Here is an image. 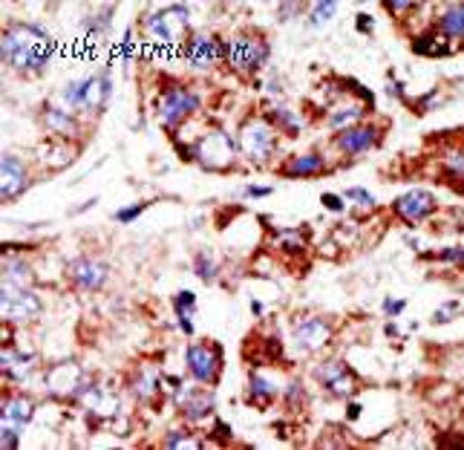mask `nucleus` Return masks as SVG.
<instances>
[{"instance_id":"obj_1","label":"nucleus","mask_w":464,"mask_h":450,"mask_svg":"<svg viewBox=\"0 0 464 450\" xmlns=\"http://www.w3.org/2000/svg\"><path fill=\"white\" fill-rule=\"evenodd\" d=\"M52 50H55V41L50 38V32L35 27V23H15L0 38V55L17 73H41L50 64Z\"/></svg>"},{"instance_id":"obj_2","label":"nucleus","mask_w":464,"mask_h":450,"mask_svg":"<svg viewBox=\"0 0 464 450\" xmlns=\"http://www.w3.org/2000/svg\"><path fill=\"white\" fill-rule=\"evenodd\" d=\"M113 96V81L107 73H95V76H87V78H78V81H72L66 84L64 90V104L72 107V110H92V113H99L107 107Z\"/></svg>"},{"instance_id":"obj_3","label":"nucleus","mask_w":464,"mask_h":450,"mask_svg":"<svg viewBox=\"0 0 464 450\" xmlns=\"http://www.w3.org/2000/svg\"><path fill=\"white\" fill-rule=\"evenodd\" d=\"M144 29L150 32V38L162 46H176L185 38L188 29V9L185 6H167L162 12H153L144 20Z\"/></svg>"},{"instance_id":"obj_4","label":"nucleus","mask_w":464,"mask_h":450,"mask_svg":"<svg viewBox=\"0 0 464 450\" xmlns=\"http://www.w3.org/2000/svg\"><path fill=\"white\" fill-rule=\"evenodd\" d=\"M225 55L237 73H257L268 61V43L260 35H237L225 43Z\"/></svg>"},{"instance_id":"obj_5","label":"nucleus","mask_w":464,"mask_h":450,"mask_svg":"<svg viewBox=\"0 0 464 450\" xmlns=\"http://www.w3.org/2000/svg\"><path fill=\"white\" fill-rule=\"evenodd\" d=\"M197 162L202 164V168L208 171H228L234 159H237V145H234V139L223 130H213L208 133L197 148Z\"/></svg>"},{"instance_id":"obj_6","label":"nucleus","mask_w":464,"mask_h":450,"mask_svg":"<svg viewBox=\"0 0 464 450\" xmlns=\"http://www.w3.org/2000/svg\"><path fill=\"white\" fill-rule=\"evenodd\" d=\"M199 110V99L193 96V92L182 90V87H170L162 101H159V118H162V125L167 127H176L182 118H188L190 113H197Z\"/></svg>"},{"instance_id":"obj_7","label":"nucleus","mask_w":464,"mask_h":450,"mask_svg":"<svg viewBox=\"0 0 464 450\" xmlns=\"http://www.w3.org/2000/svg\"><path fill=\"white\" fill-rule=\"evenodd\" d=\"M239 148L254 162H262L268 153L274 150V127L268 122H262V118H260V122H248L246 127H242Z\"/></svg>"},{"instance_id":"obj_8","label":"nucleus","mask_w":464,"mask_h":450,"mask_svg":"<svg viewBox=\"0 0 464 450\" xmlns=\"http://www.w3.org/2000/svg\"><path fill=\"white\" fill-rule=\"evenodd\" d=\"M219 358H223V349L219 346H188L185 352V361L193 372V378L202 384H213L216 381V372H219Z\"/></svg>"},{"instance_id":"obj_9","label":"nucleus","mask_w":464,"mask_h":450,"mask_svg":"<svg viewBox=\"0 0 464 450\" xmlns=\"http://www.w3.org/2000/svg\"><path fill=\"white\" fill-rule=\"evenodd\" d=\"M41 309V300L35 297L32 289H23V286H12V283H3V315L12 321L20 318H29Z\"/></svg>"},{"instance_id":"obj_10","label":"nucleus","mask_w":464,"mask_h":450,"mask_svg":"<svg viewBox=\"0 0 464 450\" xmlns=\"http://www.w3.org/2000/svg\"><path fill=\"white\" fill-rule=\"evenodd\" d=\"M29 188V174L17 156H3L0 162V197L15 199Z\"/></svg>"},{"instance_id":"obj_11","label":"nucleus","mask_w":464,"mask_h":450,"mask_svg":"<svg viewBox=\"0 0 464 450\" xmlns=\"http://www.w3.org/2000/svg\"><path fill=\"white\" fill-rule=\"evenodd\" d=\"M393 208H395V214H398L401 220H407V223H421V220H427L433 211H435V199H433L427 191H409V194L398 197Z\"/></svg>"},{"instance_id":"obj_12","label":"nucleus","mask_w":464,"mask_h":450,"mask_svg":"<svg viewBox=\"0 0 464 450\" xmlns=\"http://www.w3.org/2000/svg\"><path fill=\"white\" fill-rule=\"evenodd\" d=\"M219 55H225V46H219L211 35H193L188 50H185L188 64L197 66V69H208Z\"/></svg>"},{"instance_id":"obj_13","label":"nucleus","mask_w":464,"mask_h":450,"mask_svg":"<svg viewBox=\"0 0 464 450\" xmlns=\"http://www.w3.org/2000/svg\"><path fill=\"white\" fill-rule=\"evenodd\" d=\"M69 277L78 283V286H84L87 292H95L104 286L107 280V266L99 263V260H90V257H81L76 260V263L69 266Z\"/></svg>"},{"instance_id":"obj_14","label":"nucleus","mask_w":464,"mask_h":450,"mask_svg":"<svg viewBox=\"0 0 464 450\" xmlns=\"http://www.w3.org/2000/svg\"><path fill=\"white\" fill-rule=\"evenodd\" d=\"M317 378L323 381V387L332 393V395H349L355 390V375L340 364V361H329L317 370Z\"/></svg>"},{"instance_id":"obj_15","label":"nucleus","mask_w":464,"mask_h":450,"mask_svg":"<svg viewBox=\"0 0 464 450\" xmlns=\"http://www.w3.org/2000/svg\"><path fill=\"white\" fill-rule=\"evenodd\" d=\"M375 133H378V130H375L372 125L349 127V130H344V133L337 136V148L344 150V153H349V156H355V153H366V150H372V145L378 141Z\"/></svg>"},{"instance_id":"obj_16","label":"nucleus","mask_w":464,"mask_h":450,"mask_svg":"<svg viewBox=\"0 0 464 450\" xmlns=\"http://www.w3.org/2000/svg\"><path fill=\"white\" fill-rule=\"evenodd\" d=\"M332 335V329L323 318H309L295 329V341L300 349H321Z\"/></svg>"},{"instance_id":"obj_17","label":"nucleus","mask_w":464,"mask_h":450,"mask_svg":"<svg viewBox=\"0 0 464 450\" xmlns=\"http://www.w3.org/2000/svg\"><path fill=\"white\" fill-rule=\"evenodd\" d=\"M412 50L415 52H421V55H433V58H447L450 52H453V46L447 43V38L438 32V29H430V32H424V35H419L415 38V43H412Z\"/></svg>"},{"instance_id":"obj_18","label":"nucleus","mask_w":464,"mask_h":450,"mask_svg":"<svg viewBox=\"0 0 464 450\" xmlns=\"http://www.w3.org/2000/svg\"><path fill=\"white\" fill-rule=\"evenodd\" d=\"M179 407H182V416H185L188 421H199V419H205V416L213 410V395H211V393H199V395L188 393V401L182 398Z\"/></svg>"},{"instance_id":"obj_19","label":"nucleus","mask_w":464,"mask_h":450,"mask_svg":"<svg viewBox=\"0 0 464 450\" xmlns=\"http://www.w3.org/2000/svg\"><path fill=\"white\" fill-rule=\"evenodd\" d=\"M323 168H326V164H323V159L317 156V153L295 156V159H291L286 168H283V176H291V179H295V176H311V174H321Z\"/></svg>"},{"instance_id":"obj_20","label":"nucleus","mask_w":464,"mask_h":450,"mask_svg":"<svg viewBox=\"0 0 464 450\" xmlns=\"http://www.w3.org/2000/svg\"><path fill=\"white\" fill-rule=\"evenodd\" d=\"M438 32H442L447 41H458L464 35V9L461 6L444 9L442 17H438Z\"/></svg>"},{"instance_id":"obj_21","label":"nucleus","mask_w":464,"mask_h":450,"mask_svg":"<svg viewBox=\"0 0 464 450\" xmlns=\"http://www.w3.org/2000/svg\"><path fill=\"white\" fill-rule=\"evenodd\" d=\"M43 118H46V125H50V130L58 133V136H76V130H78L76 118H72V113H66V110L46 107Z\"/></svg>"},{"instance_id":"obj_22","label":"nucleus","mask_w":464,"mask_h":450,"mask_svg":"<svg viewBox=\"0 0 464 450\" xmlns=\"http://www.w3.org/2000/svg\"><path fill=\"white\" fill-rule=\"evenodd\" d=\"M29 361H32V355H23V352H3V370H6V375L17 378V381H23V378L29 375Z\"/></svg>"},{"instance_id":"obj_23","label":"nucleus","mask_w":464,"mask_h":450,"mask_svg":"<svg viewBox=\"0 0 464 450\" xmlns=\"http://www.w3.org/2000/svg\"><path fill=\"white\" fill-rule=\"evenodd\" d=\"M277 395V387L274 384H268L265 378H260V375H251V387H248V398H251V405H260V407H265L268 401H272Z\"/></svg>"},{"instance_id":"obj_24","label":"nucleus","mask_w":464,"mask_h":450,"mask_svg":"<svg viewBox=\"0 0 464 450\" xmlns=\"http://www.w3.org/2000/svg\"><path fill=\"white\" fill-rule=\"evenodd\" d=\"M176 306V315H179V326H182V332L193 335V323H190V312H193V306H197V297H193L190 292H179V297L174 300Z\"/></svg>"},{"instance_id":"obj_25","label":"nucleus","mask_w":464,"mask_h":450,"mask_svg":"<svg viewBox=\"0 0 464 450\" xmlns=\"http://www.w3.org/2000/svg\"><path fill=\"white\" fill-rule=\"evenodd\" d=\"M3 283H12V286H23V289H32V269H29L27 263H20V260H15V263L6 266Z\"/></svg>"},{"instance_id":"obj_26","label":"nucleus","mask_w":464,"mask_h":450,"mask_svg":"<svg viewBox=\"0 0 464 450\" xmlns=\"http://www.w3.org/2000/svg\"><path fill=\"white\" fill-rule=\"evenodd\" d=\"M32 419V401H27V398H15V401H9V407H6V421H12V424H17V428H23Z\"/></svg>"},{"instance_id":"obj_27","label":"nucleus","mask_w":464,"mask_h":450,"mask_svg":"<svg viewBox=\"0 0 464 450\" xmlns=\"http://www.w3.org/2000/svg\"><path fill=\"white\" fill-rule=\"evenodd\" d=\"M363 115V107H358V104H352V107H344V110H335L332 115H329V125L335 127V130H344V127H349V125H355L358 118Z\"/></svg>"},{"instance_id":"obj_28","label":"nucleus","mask_w":464,"mask_h":450,"mask_svg":"<svg viewBox=\"0 0 464 450\" xmlns=\"http://www.w3.org/2000/svg\"><path fill=\"white\" fill-rule=\"evenodd\" d=\"M337 12V3L335 0H323V3H314L311 9V27H323L326 20H332Z\"/></svg>"},{"instance_id":"obj_29","label":"nucleus","mask_w":464,"mask_h":450,"mask_svg":"<svg viewBox=\"0 0 464 450\" xmlns=\"http://www.w3.org/2000/svg\"><path fill=\"white\" fill-rule=\"evenodd\" d=\"M272 115H274V122L288 133V136H297V130H300V125H297V118L291 115V110L288 107H274L272 110Z\"/></svg>"},{"instance_id":"obj_30","label":"nucleus","mask_w":464,"mask_h":450,"mask_svg":"<svg viewBox=\"0 0 464 450\" xmlns=\"http://www.w3.org/2000/svg\"><path fill=\"white\" fill-rule=\"evenodd\" d=\"M193 269H197V274L205 280V283H211L213 277H216V263L205 254V251H199L197 257H193Z\"/></svg>"},{"instance_id":"obj_31","label":"nucleus","mask_w":464,"mask_h":450,"mask_svg":"<svg viewBox=\"0 0 464 450\" xmlns=\"http://www.w3.org/2000/svg\"><path fill=\"white\" fill-rule=\"evenodd\" d=\"M0 442H3L6 450H15L17 442H20V433H17V424L12 421H3V436H0Z\"/></svg>"},{"instance_id":"obj_32","label":"nucleus","mask_w":464,"mask_h":450,"mask_svg":"<svg viewBox=\"0 0 464 450\" xmlns=\"http://www.w3.org/2000/svg\"><path fill=\"white\" fill-rule=\"evenodd\" d=\"M118 61L121 64H130L133 61V29H127L125 38H121V43H118Z\"/></svg>"},{"instance_id":"obj_33","label":"nucleus","mask_w":464,"mask_h":450,"mask_svg":"<svg viewBox=\"0 0 464 450\" xmlns=\"http://www.w3.org/2000/svg\"><path fill=\"white\" fill-rule=\"evenodd\" d=\"M144 208H148V202H139V205H133V208H121V211H115V220H118V223H133Z\"/></svg>"},{"instance_id":"obj_34","label":"nucleus","mask_w":464,"mask_h":450,"mask_svg":"<svg viewBox=\"0 0 464 450\" xmlns=\"http://www.w3.org/2000/svg\"><path fill=\"white\" fill-rule=\"evenodd\" d=\"M190 444H197L188 433H182V430H174L167 439H164V447H190Z\"/></svg>"},{"instance_id":"obj_35","label":"nucleus","mask_w":464,"mask_h":450,"mask_svg":"<svg viewBox=\"0 0 464 450\" xmlns=\"http://www.w3.org/2000/svg\"><path fill=\"white\" fill-rule=\"evenodd\" d=\"M346 199H355V202H360V205H372L375 199H372V194L370 191H363V188H349V191L344 194Z\"/></svg>"},{"instance_id":"obj_36","label":"nucleus","mask_w":464,"mask_h":450,"mask_svg":"<svg viewBox=\"0 0 464 450\" xmlns=\"http://www.w3.org/2000/svg\"><path fill=\"white\" fill-rule=\"evenodd\" d=\"M404 300H384V312L389 315V318H393V315H401L404 312Z\"/></svg>"},{"instance_id":"obj_37","label":"nucleus","mask_w":464,"mask_h":450,"mask_svg":"<svg viewBox=\"0 0 464 450\" xmlns=\"http://www.w3.org/2000/svg\"><path fill=\"white\" fill-rule=\"evenodd\" d=\"M447 171H450V176H453V179H458V176H461V153H450Z\"/></svg>"},{"instance_id":"obj_38","label":"nucleus","mask_w":464,"mask_h":450,"mask_svg":"<svg viewBox=\"0 0 464 450\" xmlns=\"http://www.w3.org/2000/svg\"><path fill=\"white\" fill-rule=\"evenodd\" d=\"M321 202H323L329 211H335V214H337V211H344V202H340V197H335V194H323Z\"/></svg>"},{"instance_id":"obj_39","label":"nucleus","mask_w":464,"mask_h":450,"mask_svg":"<svg viewBox=\"0 0 464 450\" xmlns=\"http://www.w3.org/2000/svg\"><path fill=\"white\" fill-rule=\"evenodd\" d=\"M297 12H300V3H283V6H277L280 20H288L291 15H297Z\"/></svg>"},{"instance_id":"obj_40","label":"nucleus","mask_w":464,"mask_h":450,"mask_svg":"<svg viewBox=\"0 0 464 450\" xmlns=\"http://www.w3.org/2000/svg\"><path fill=\"white\" fill-rule=\"evenodd\" d=\"M456 309H458V303H447L444 309H438V312L433 315V321H435V323H442V321H450V312H456Z\"/></svg>"},{"instance_id":"obj_41","label":"nucleus","mask_w":464,"mask_h":450,"mask_svg":"<svg viewBox=\"0 0 464 450\" xmlns=\"http://www.w3.org/2000/svg\"><path fill=\"white\" fill-rule=\"evenodd\" d=\"M386 9L393 12V15H404V12H412L415 3H401V0H395V3H386Z\"/></svg>"},{"instance_id":"obj_42","label":"nucleus","mask_w":464,"mask_h":450,"mask_svg":"<svg viewBox=\"0 0 464 450\" xmlns=\"http://www.w3.org/2000/svg\"><path fill=\"white\" fill-rule=\"evenodd\" d=\"M268 194H272V188H257V185H248L246 188V197H268Z\"/></svg>"},{"instance_id":"obj_43","label":"nucleus","mask_w":464,"mask_h":450,"mask_svg":"<svg viewBox=\"0 0 464 450\" xmlns=\"http://www.w3.org/2000/svg\"><path fill=\"white\" fill-rule=\"evenodd\" d=\"M386 92H389V96H395V99H404V84L401 81H389Z\"/></svg>"},{"instance_id":"obj_44","label":"nucleus","mask_w":464,"mask_h":450,"mask_svg":"<svg viewBox=\"0 0 464 450\" xmlns=\"http://www.w3.org/2000/svg\"><path fill=\"white\" fill-rule=\"evenodd\" d=\"M464 257V248H444L438 254V260H461Z\"/></svg>"},{"instance_id":"obj_45","label":"nucleus","mask_w":464,"mask_h":450,"mask_svg":"<svg viewBox=\"0 0 464 450\" xmlns=\"http://www.w3.org/2000/svg\"><path fill=\"white\" fill-rule=\"evenodd\" d=\"M358 29L360 32H370L372 29V17L370 15H358Z\"/></svg>"},{"instance_id":"obj_46","label":"nucleus","mask_w":464,"mask_h":450,"mask_svg":"<svg viewBox=\"0 0 464 450\" xmlns=\"http://www.w3.org/2000/svg\"><path fill=\"white\" fill-rule=\"evenodd\" d=\"M216 433L223 436V439H228L231 436V430H228V424H223V421H216Z\"/></svg>"},{"instance_id":"obj_47","label":"nucleus","mask_w":464,"mask_h":450,"mask_svg":"<svg viewBox=\"0 0 464 450\" xmlns=\"http://www.w3.org/2000/svg\"><path fill=\"white\" fill-rule=\"evenodd\" d=\"M386 335H389V338L398 335V326H395V323H386Z\"/></svg>"},{"instance_id":"obj_48","label":"nucleus","mask_w":464,"mask_h":450,"mask_svg":"<svg viewBox=\"0 0 464 450\" xmlns=\"http://www.w3.org/2000/svg\"><path fill=\"white\" fill-rule=\"evenodd\" d=\"M251 312H254V315H262V303L254 300V303H251Z\"/></svg>"},{"instance_id":"obj_49","label":"nucleus","mask_w":464,"mask_h":450,"mask_svg":"<svg viewBox=\"0 0 464 450\" xmlns=\"http://www.w3.org/2000/svg\"><path fill=\"white\" fill-rule=\"evenodd\" d=\"M358 410H360V407H358V405H352V407H349V419H358Z\"/></svg>"}]
</instances>
